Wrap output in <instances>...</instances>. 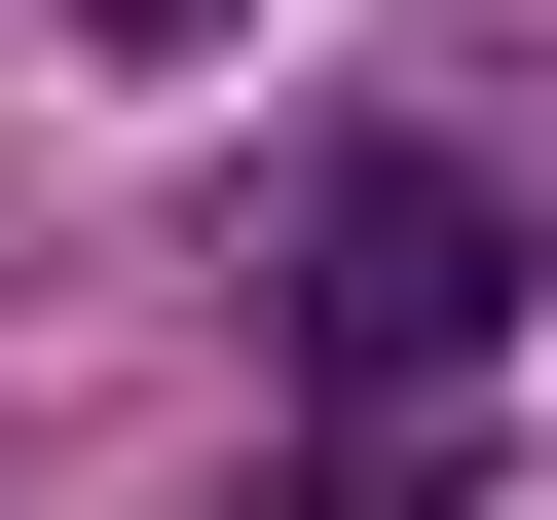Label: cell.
I'll return each instance as SVG.
<instances>
[{
  "label": "cell",
  "instance_id": "1",
  "mask_svg": "<svg viewBox=\"0 0 557 520\" xmlns=\"http://www.w3.org/2000/svg\"><path fill=\"white\" fill-rule=\"evenodd\" d=\"M260 335H298V409H335L372 520H446L483 483V372H520V186L409 149V112H335L298 186H260Z\"/></svg>",
  "mask_w": 557,
  "mask_h": 520
},
{
  "label": "cell",
  "instance_id": "2",
  "mask_svg": "<svg viewBox=\"0 0 557 520\" xmlns=\"http://www.w3.org/2000/svg\"><path fill=\"white\" fill-rule=\"evenodd\" d=\"M75 38H223V0H75Z\"/></svg>",
  "mask_w": 557,
  "mask_h": 520
}]
</instances>
